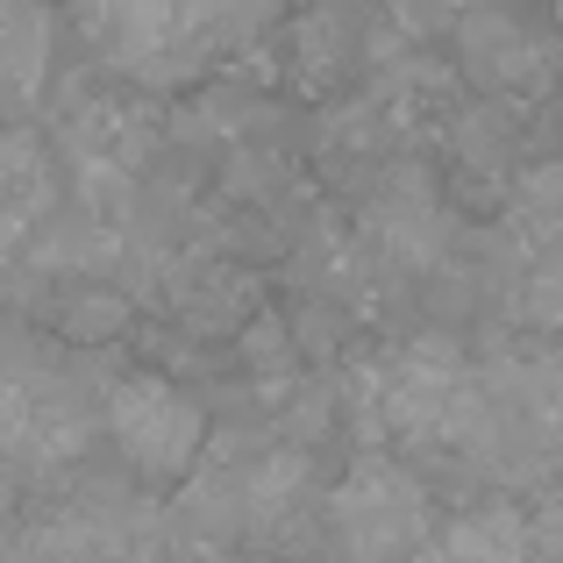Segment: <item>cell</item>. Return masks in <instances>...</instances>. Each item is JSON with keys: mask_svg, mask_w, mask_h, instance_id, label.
<instances>
[{"mask_svg": "<svg viewBox=\"0 0 563 563\" xmlns=\"http://www.w3.org/2000/svg\"><path fill=\"white\" fill-rule=\"evenodd\" d=\"M357 399H364V428L372 435H399L407 450H456L464 456L485 428L478 364L450 335L399 343L378 372H364Z\"/></svg>", "mask_w": 563, "mask_h": 563, "instance_id": "obj_1", "label": "cell"}, {"mask_svg": "<svg viewBox=\"0 0 563 563\" xmlns=\"http://www.w3.org/2000/svg\"><path fill=\"white\" fill-rule=\"evenodd\" d=\"M428 493L393 456H357L335 493H321V556L329 563H413L428 550Z\"/></svg>", "mask_w": 563, "mask_h": 563, "instance_id": "obj_2", "label": "cell"}, {"mask_svg": "<svg viewBox=\"0 0 563 563\" xmlns=\"http://www.w3.org/2000/svg\"><path fill=\"white\" fill-rule=\"evenodd\" d=\"M100 435V393L65 364H0V456L57 471Z\"/></svg>", "mask_w": 563, "mask_h": 563, "instance_id": "obj_3", "label": "cell"}, {"mask_svg": "<svg viewBox=\"0 0 563 563\" xmlns=\"http://www.w3.org/2000/svg\"><path fill=\"white\" fill-rule=\"evenodd\" d=\"M100 428L108 442L143 471V478H186L207 450V407L186 385L157 372H129L100 393Z\"/></svg>", "mask_w": 563, "mask_h": 563, "instance_id": "obj_4", "label": "cell"}, {"mask_svg": "<svg viewBox=\"0 0 563 563\" xmlns=\"http://www.w3.org/2000/svg\"><path fill=\"white\" fill-rule=\"evenodd\" d=\"M357 250L378 272H435L450 257V214H442V192L428 186L421 165H393L378 172V186L357 207Z\"/></svg>", "mask_w": 563, "mask_h": 563, "instance_id": "obj_5", "label": "cell"}, {"mask_svg": "<svg viewBox=\"0 0 563 563\" xmlns=\"http://www.w3.org/2000/svg\"><path fill=\"white\" fill-rule=\"evenodd\" d=\"M456 65L485 86V93H550L556 86V43L536 36L514 8H464L456 14Z\"/></svg>", "mask_w": 563, "mask_h": 563, "instance_id": "obj_6", "label": "cell"}, {"mask_svg": "<svg viewBox=\"0 0 563 563\" xmlns=\"http://www.w3.org/2000/svg\"><path fill=\"white\" fill-rule=\"evenodd\" d=\"M157 292L165 307L186 321L192 335H235L250 314H257V272L214 257V250H192V257H165L157 272Z\"/></svg>", "mask_w": 563, "mask_h": 563, "instance_id": "obj_7", "label": "cell"}, {"mask_svg": "<svg viewBox=\"0 0 563 563\" xmlns=\"http://www.w3.org/2000/svg\"><path fill=\"white\" fill-rule=\"evenodd\" d=\"M57 214V165L51 143L29 122H0V229L8 235H36Z\"/></svg>", "mask_w": 563, "mask_h": 563, "instance_id": "obj_8", "label": "cell"}, {"mask_svg": "<svg viewBox=\"0 0 563 563\" xmlns=\"http://www.w3.org/2000/svg\"><path fill=\"white\" fill-rule=\"evenodd\" d=\"M51 79V8L43 0H0V114L22 122Z\"/></svg>", "mask_w": 563, "mask_h": 563, "instance_id": "obj_9", "label": "cell"}, {"mask_svg": "<svg viewBox=\"0 0 563 563\" xmlns=\"http://www.w3.org/2000/svg\"><path fill=\"white\" fill-rule=\"evenodd\" d=\"M450 151L464 157L478 179H507V172H514V151H521V122H514V108H499V100L464 108L450 122Z\"/></svg>", "mask_w": 563, "mask_h": 563, "instance_id": "obj_10", "label": "cell"}, {"mask_svg": "<svg viewBox=\"0 0 563 563\" xmlns=\"http://www.w3.org/2000/svg\"><path fill=\"white\" fill-rule=\"evenodd\" d=\"M129 314H136V307H129V292L122 286H100V278H79V286L71 292H57V329L71 335V343H114V335L129 329Z\"/></svg>", "mask_w": 563, "mask_h": 563, "instance_id": "obj_11", "label": "cell"}, {"mask_svg": "<svg viewBox=\"0 0 563 563\" xmlns=\"http://www.w3.org/2000/svg\"><path fill=\"white\" fill-rule=\"evenodd\" d=\"M357 57V43H350V22L335 8H314L300 14V29H292V65H300V79H335V71Z\"/></svg>", "mask_w": 563, "mask_h": 563, "instance_id": "obj_12", "label": "cell"}, {"mask_svg": "<svg viewBox=\"0 0 563 563\" xmlns=\"http://www.w3.org/2000/svg\"><path fill=\"white\" fill-rule=\"evenodd\" d=\"M235 350H243V372H257V378H272V385H286L292 372H300L292 329H286V314H272V307H257V314L235 329Z\"/></svg>", "mask_w": 563, "mask_h": 563, "instance_id": "obj_13", "label": "cell"}, {"mask_svg": "<svg viewBox=\"0 0 563 563\" xmlns=\"http://www.w3.org/2000/svg\"><path fill=\"white\" fill-rule=\"evenodd\" d=\"M286 179H292L286 157H272L264 143H257V151H235V157H229V172H221V186H229L235 200H257V207H272L278 192H286Z\"/></svg>", "mask_w": 563, "mask_h": 563, "instance_id": "obj_14", "label": "cell"}, {"mask_svg": "<svg viewBox=\"0 0 563 563\" xmlns=\"http://www.w3.org/2000/svg\"><path fill=\"white\" fill-rule=\"evenodd\" d=\"M521 550L528 563H563V499H550L536 521H521Z\"/></svg>", "mask_w": 563, "mask_h": 563, "instance_id": "obj_15", "label": "cell"}, {"mask_svg": "<svg viewBox=\"0 0 563 563\" xmlns=\"http://www.w3.org/2000/svg\"><path fill=\"white\" fill-rule=\"evenodd\" d=\"M8 521H14V478L0 471V528H8Z\"/></svg>", "mask_w": 563, "mask_h": 563, "instance_id": "obj_16", "label": "cell"}, {"mask_svg": "<svg viewBox=\"0 0 563 563\" xmlns=\"http://www.w3.org/2000/svg\"><path fill=\"white\" fill-rule=\"evenodd\" d=\"M485 8H514V0H485Z\"/></svg>", "mask_w": 563, "mask_h": 563, "instance_id": "obj_17", "label": "cell"}]
</instances>
